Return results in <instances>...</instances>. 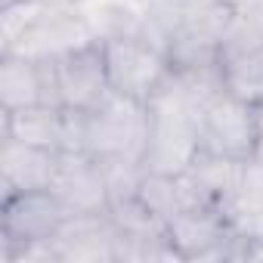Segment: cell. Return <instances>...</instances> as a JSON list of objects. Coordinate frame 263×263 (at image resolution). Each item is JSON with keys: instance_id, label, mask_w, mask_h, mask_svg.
Segmentation results:
<instances>
[{"instance_id": "6da1fadb", "label": "cell", "mask_w": 263, "mask_h": 263, "mask_svg": "<svg viewBox=\"0 0 263 263\" xmlns=\"http://www.w3.org/2000/svg\"><path fill=\"white\" fill-rule=\"evenodd\" d=\"M149 143V105L121 93H108L87 111L84 152L108 161H143Z\"/></svg>"}, {"instance_id": "7a4b0ae2", "label": "cell", "mask_w": 263, "mask_h": 263, "mask_svg": "<svg viewBox=\"0 0 263 263\" xmlns=\"http://www.w3.org/2000/svg\"><path fill=\"white\" fill-rule=\"evenodd\" d=\"M99 41L105 47V68H108L111 93L149 102L174 71L167 50L146 31L99 37Z\"/></svg>"}, {"instance_id": "4fadbf2b", "label": "cell", "mask_w": 263, "mask_h": 263, "mask_svg": "<svg viewBox=\"0 0 263 263\" xmlns=\"http://www.w3.org/2000/svg\"><path fill=\"white\" fill-rule=\"evenodd\" d=\"M13 4H22V0H4V7H13Z\"/></svg>"}, {"instance_id": "3957f363", "label": "cell", "mask_w": 263, "mask_h": 263, "mask_svg": "<svg viewBox=\"0 0 263 263\" xmlns=\"http://www.w3.org/2000/svg\"><path fill=\"white\" fill-rule=\"evenodd\" d=\"M198 146L223 158L254 161L257 149L254 105L229 96L226 90L211 93L198 108Z\"/></svg>"}, {"instance_id": "5b68a950", "label": "cell", "mask_w": 263, "mask_h": 263, "mask_svg": "<svg viewBox=\"0 0 263 263\" xmlns=\"http://www.w3.org/2000/svg\"><path fill=\"white\" fill-rule=\"evenodd\" d=\"M245 167H248V161H235V158H223V155L198 149L192 164L174 177L177 195H180V211L183 208H208V211L226 214L238 195Z\"/></svg>"}, {"instance_id": "7c38bea8", "label": "cell", "mask_w": 263, "mask_h": 263, "mask_svg": "<svg viewBox=\"0 0 263 263\" xmlns=\"http://www.w3.org/2000/svg\"><path fill=\"white\" fill-rule=\"evenodd\" d=\"M229 4H235V7H238V10H241V7H245V4H248V0H229Z\"/></svg>"}, {"instance_id": "8992f818", "label": "cell", "mask_w": 263, "mask_h": 263, "mask_svg": "<svg viewBox=\"0 0 263 263\" xmlns=\"http://www.w3.org/2000/svg\"><path fill=\"white\" fill-rule=\"evenodd\" d=\"M53 68H56L59 99L65 108L90 111L111 93L108 68H105V47L99 37L53 56Z\"/></svg>"}, {"instance_id": "30bf717a", "label": "cell", "mask_w": 263, "mask_h": 263, "mask_svg": "<svg viewBox=\"0 0 263 263\" xmlns=\"http://www.w3.org/2000/svg\"><path fill=\"white\" fill-rule=\"evenodd\" d=\"M232 229L248 241H263V161H248L235 201L226 211Z\"/></svg>"}, {"instance_id": "277c9868", "label": "cell", "mask_w": 263, "mask_h": 263, "mask_svg": "<svg viewBox=\"0 0 263 263\" xmlns=\"http://www.w3.org/2000/svg\"><path fill=\"white\" fill-rule=\"evenodd\" d=\"M68 217L71 211L50 189L4 198V208H0V257L28 245L53 241Z\"/></svg>"}, {"instance_id": "9c48e42d", "label": "cell", "mask_w": 263, "mask_h": 263, "mask_svg": "<svg viewBox=\"0 0 263 263\" xmlns=\"http://www.w3.org/2000/svg\"><path fill=\"white\" fill-rule=\"evenodd\" d=\"M56 164L59 152L28 146L13 137H0V189H4V198L50 189Z\"/></svg>"}, {"instance_id": "52a82bcc", "label": "cell", "mask_w": 263, "mask_h": 263, "mask_svg": "<svg viewBox=\"0 0 263 263\" xmlns=\"http://www.w3.org/2000/svg\"><path fill=\"white\" fill-rule=\"evenodd\" d=\"M50 192L71 214H102L111 204L105 164L87 152H59Z\"/></svg>"}, {"instance_id": "8fae6325", "label": "cell", "mask_w": 263, "mask_h": 263, "mask_svg": "<svg viewBox=\"0 0 263 263\" xmlns=\"http://www.w3.org/2000/svg\"><path fill=\"white\" fill-rule=\"evenodd\" d=\"M254 115H257V149H254V161H263V102L254 105Z\"/></svg>"}, {"instance_id": "ba28073f", "label": "cell", "mask_w": 263, "mask_h": 263, "mask_svg": "<svg viewBox=\"0 0 263 263\" xmlns=\"http://www.w3.org/2000/svg\"><path fill=\"white\" fill-rule=\"evenodd\" d=\"M118 229L102 214H71L53 238L59 263H115Z\"/></svg>"}]
</instances>
